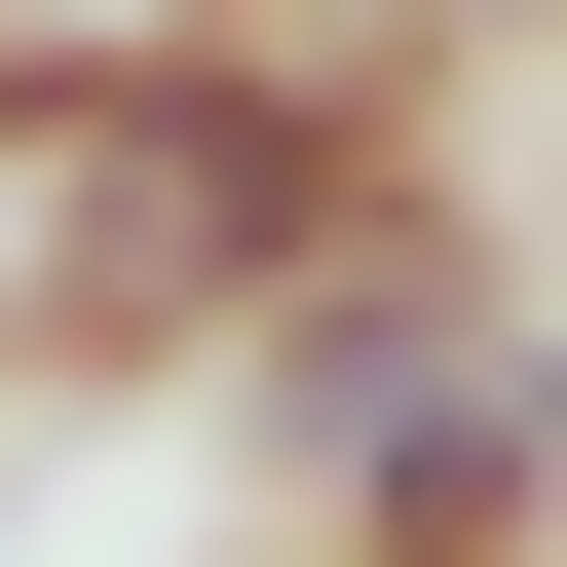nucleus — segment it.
<instances>
[{"instance_id": "1", "label": "nucleus", "mask_w": 567, "mask_h": 567, "mask_svg": "<svg viewBox=\"0 0 567 567\" xmlns=\"http://www.w3.org/2000/svg\"><path fill=\"white\" fill-rule=\"evenodd\" d=\"M0 189H39V265H0L39 379H227L379 189H454V76L341 39V0H152V39H76V114Z\"/></svg>"}, {"instance_id": "2", "label": "nucleus", "mask_w": 567, "mask_h": 567, "mask_svg": "<svg viewBox=\"0 0 567 567\" xmlns=\"http://www.w3.org/2000/svg\"><path fill=\"white\" fill-rule=\"evenodd\" d=\"M492 341H529V265H492V189H379V227L303 265V303L227 341V454H265V492H341V454H379L416 379H492Z\"/></svg>"}, {"instance_id": "3", "label": "nucleus", "mask_w": 567, "mask_h": 567, "mask_svg": "<svg viewBox=\"0 0 567 567\" xmlns=\"http://www.w3.org/2000/svg\"><path fill=\"white\" fill-rule=\"evenodd\" d=\"M303 567H567V341H492V379H416L341 492H303Z\"/></svg>"}]
</instances>
